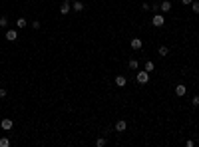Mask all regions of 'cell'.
<instances>
[{
    "instance_id": "7a4b0ae2",
    "label": "cell",
    "mask_w": 199,
    "mask_h": 147,
    "mask_svg": "<svg viewBox=\"0 0 199 147\" xmlns=\"http://www.w3.org/2000/svg\"><path fill=\"white\" fill-rule=\"evenodd\" d=\"M151 24H153L155 28H161L163 24H165V18H163V14H161V12L153 14V18H151Z\"/></svg>"
},
{
    "instance_id": "cb8c5ba5",
    "label": "cell",
    "mask_w": 199,
    "mask_h": 147,
    "mask_svg": "<svg viewBox=\"0 0 199 147\" xmlns=\"http://www.w3.org/2000/svg\"><path fill=\"white\" fill-rule=\"evenodd\" d=\"M185 145H187V147H193V145H195V141H193V139H187V141H185Z\"/></svg>"
},
{
    "instance_id": "d4e9b609",
    "label": "cell",
    "mask_w": 199,
    "mask_h": 147,
    "mask_svg": "<svg viewBox=\"0 0 199 147\" xmlns=\"http://www.w3.org/2000/svg\"><path fill=\"white\" fill-rule=\"evenodd\" d=\"M191 2H193V0H181V4H187V6H189Z\"/></svg>"
},
{
    "instance_id": "484cf974",
    "label": "cell",
    "mask_w": 199,
    "mask_h": 147,
    "mask_svg": "<svg viewBox=\"0 0 199 147\" xmlns=\"http://www.w3.org/2000/svg\"><path fill=\"white\" fill-rule=\"evenodd\" d=\"M197 135H199V129H197Z\"/></svg>"
},
{
    "instance_id": "2e32d148",
    "label": "cell",
    "mask_w": 199,
    "mask_h": 147,
    "mask_svg": "<svg viewBox=\"0 0 199 147\" xmlns=\"http://www.w3.org/2000/svg\"><path fill=\"white\" fill-rule=\"evenodd\" d=\"M0 147H10V139L8 137H0Z\"/></svg>"
},
{
    "instance_id": "ac0fdd59",
    "label": "cell",
    "mask_w": 199,
    "mask_h": 147,
    "mask_svg": "<svg viewBox=\"0 0 199 147\" xmlns=\"http://www.w3.org/2000/svg\"><path fill=\"white\" fill-rule=\"evenodd\" d=\"M139 68V62L137 60H129V70H137Z\"/></svg>"
},
{
    "instance_id": "ba28073f",
    "label": "cell",
    "mask_w": 199,
    "mask_h": 147,
    "mask_svg": "<svg viewBox=\"0 0 199 147\" xmlns=\"http://www.w3.org/2000/svg\"><path fill=\"white\" fill-rule=\"evenodd\" d=\"M169 10H171V2H169V0H163V2L159 4V12L165 14V12H169Z\"/></svg>"
},
{
    "instance_id": "d6986e66",
    "label": "cell",
    "mask_w": 199,
    "mask_h": 147,
    "mask_svg": "<svg viewBox=\"0 0 199 147\" xmlns=\"http://www.w3.org/2000/svg\"><path fill=\"white\" fill-rule=\"evenodd\" d=\"M8 26V18L6 16H0V28H6Z\"/></svg>"
},
{
    "instance_id": "52a82bcc",
    "label": "cell",
    "mask_w": 199,
    "mask_h": 147,
    "mask_svg": "<svg viewBox=\"0 0 199 147\" xmlns=\"http://www.w3.org/2000/svg\"><path fill=\"white\" fill-rule=\"evenodd\" d=\"M70 10H72V2H68V0H66V2H62V6H60V14L66 16Z\"/></svg>"
},
{
    "instance_id": "4fadbf2b",
    "label": "cell",
    "mask_w": 199,
    "mask_h": 147,
    "mask_svg": "<svg viewBox=\"0 0 199 147\" xmlns=\"http://www.w3.org/2000/svg\"><path fill=\"white\" fill-rule=\"evenodd\" d=\"M157 54L161 58H165V56H169V48H167V46H159V48H157Z\"/></svg>"
},
{
    "instance_id": "7402d4cb",
    "label": "cell",
    "mask_w": 199,
    "mask_h": 147,
    "mask_svg": "<svg viewBox=\"0 0 199 147\" xmlns=\"http://www.w3.org/2000/svg\"><path fill=\"white\" fill-rule=\"evenodd\" d=\"M8 95V91H6V87H0V98H6Z\"/></svg>"
},
{
    "instance_id": "e0dca14e",
    "label": "cell",
    "mask_w": 199,
    "mask_h": 147,
    "mask_svg": "<svg viewBox=\"0 0 199 147\" xmlns=\"http://www.w3.org/2000/svg\"><path fill=\"white\" fill-rule=\"evenodd\" d=\"M105 143H108V139H105V137H98V139H96V145H98V147H104Z\"/></svg>"
},
{
    "instance_id": "ffe728a7",
    "label": "cell",
    "mask_w": 199,
    "mask_h": 147,
    "mask_svg": "<svg viewBox=\"0 0 199 147\" xmlns=\"http://www.w3.org/2000/svg\"><path fill=\"white\" fill-rule=\"evenodd\" d=\"M191 106L193 107H199V95H193V98H191Z\"/></svg>"
},
{
    "instance_id": "277c9868",
    "label": "cell",
    "mask_w": 199,
    "mask_h": 147,
    "mask_svg": "<svg viewBox=\"0 0 199 147\" xmlns=\"http://www.w3.org/2000/svg\"><path fill=\"white\" fill-rule=\"evenodd\" d=\"M4 38H6L8 42H16V40H18V30H6Z\"/></svg>"
},
{
    "instance_id": "3957f363",
    "label": "cell",
    "mask_w": 199,
    "mask_h": 147,
    "mask_svg": "<svg viewBox=\"0 0 199 147\" xmlns=\"http://www.w3.org/2000/svg\"><path fill=\"white\" fill-rule=\"evenodd\" d=\"M0 127H2V129H4V131H10V129H12V127H14V121H12V119H10V117H4V119H2V121H0Z\"/></svg>"
},
{
    "instance_id": "7c38bea8",
    "label": "cell",
    "mask_w": 199,
    "mask_h": 147,
    "mask_svg": "<svg viewBox=\"0 0 199 147\" xmlns=\"http://www.w3.org/2000/svg\"><path fill=\"white\" fill-rule=\"evenodd\" d=\"M72 10H76V12H84V2H80V0L72 2Z\"/></svg>"
},
{
    "instance_id": "603a6c76",
    "label": "cell",
    "mask_w": 199,
    "mask_h": 147,
    "mask_svg": "<svg viewBox=\"0 0 199 147\" xmlns=\"http://www.w3.org/2000/svg\"><path fill=\"white\" fill-rule=\"evenodd\" d=\"M149 8H151V6H149V4H147V2H143V4H141V10H145V12H147V10H149Z\"/></svg>"
},
{
    "instance_id": "9c48e42d",
    "label": "cell",
    "mask_w": 199,
    "mask_h": 147,
    "mask_svg": "<svg viewBox=\"0 0 199 147\" xmlns=\"http://www.w3.org/2000/svg\"><path fill=\"white\" fill-rule=\"evenodd\" d=\"M143 48V42L139 38H132V50H141Z\"/></svg>"
},
{
    "instance_id": "8992f818",
    "label": "cell",
    "mask_w": 199,
    "mask_h": 147,
    "mask_svg": "<svg viewBox=\"0 0 199 147\" xmlns=\"http://www.w3.org/2000/svg\"><path fill=\"white\" fill-rule=\"evenodd\" d=\"M125 83H128V78H125V75H121V74H117L116 75V86L117 87H125Z\"/></svg>"
},
{
    "instance_id": "6da1fadb",
    "label": "cell",
    "mask_w": 199,
    "mask_h": 147,
    "mask_svg": "<svg viewBox=\"0 0 199 147\" xmlns=\"http://www.w3.org/2000/svg\"><path fill=\"white\" fill-rule=\"evenodd\" d=\"M135 82H137V83H141V86L149 83V72H145V70H139L137 75H135Z\"/></svg>"
},
{
    "instance_id": "44dd1931",
    "label": "cell",
    "mask_w": 199,
    "mask_h": 147,
    "mask_svg": "<svg viewBox=\"0 0 199 147\" xmlns=\"http://www.w3.org/2000/svg\"><path fill=\"white\" fill-rule=\"evenodd\" d=\"M30 26H32V30H40V26H42V24L38 22V20H34V22H30Z\"/></svg>"
},
{
    "instance_id": "8fae6325",
    "label": "cell",
    "mask_w": 199,
    "mask_h": 147,
    "mask_svg": "<svg viewBox=\"0 0 199 147\" xmlns=\"http://www.w3.org/2000/svg\"><path fill=\"white\" fill-rule=\"evenodd\" d=\"M26 26H28V20L20 16V18L16 20V28H18V30H22V28H26Z\"/></svg>"
},
{
    "instance_id": "30bf717a",
    "label": "cell",
    "mask_w": 199,
    "mask_h": 147,
    "mask_svg": "<svg viewBox=\"0 0 199 147\" xmlns=\"http://www.w3.org/2000/svg\"><path fill=\"white\" fill-rule=\"evenodd\" d=\"M125 127H128V123H125V119H120V121H116V131H125Z\"/></svg>"
},
{
    "instance_id": "9a60e30c",
    "label": "cell",
    "mask_w": 199,
    "mask_h": 147,
    "mask_svg": "<svg viewBox=\"0 0 199 147\" xmlns=\"http://www.w3.org/2000/svg\"><path fill=\"white\" fill-rule=\"evenodd\" d=\"M189 6H191V10H193V14H199V0H193L191 4H189Z\"/></svg>"
},
{
    "instance_id": "5b68a950",
    "label": "cell",
    "mask_w": 199,
    "mask_h": 147,
    "mask_svg": "<svg viewBox=\"0 0 199 147\" xmlns=\"http://www.w3.org/2000/svg\"><path fill=\"white\" fill-rule=\"evenodd\" d=\"M185 94H187V87H185L183 83H177V86H175V95H177V98H183Z\"/></svg>"
},
{
    "instance_id": "5bb4252c",
    "label": "cell",
    "mask_w": 199,
    "mask_h": 147,
    "mask_svg": "<svg viewBox=\"0 0 199 147\" xmlns=\"http://www.w3.org/2000/svg\"><path fill=\"white\" fill-rule=\"evenodd\" d=\"M153 70H155V64H153L151 60H147V62H145V72H149V74H151Z\"/></svg>"
}]
</instances>
